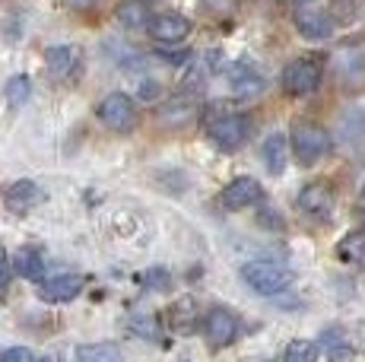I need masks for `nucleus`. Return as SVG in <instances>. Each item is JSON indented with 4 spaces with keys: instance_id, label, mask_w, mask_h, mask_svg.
<instances>
[{
    "instance_id": "obj_1",
    "label": "nucleus",
    "mask_w": 365,
    "mask_h": 362,
    "mask_svg": "<svg viewBox=\"0 0 365 362\" xmlns=\"http://www.w3.org/2000/svg\"><path fill=\"white\" fill-rule=\"evenodd\" d=\"M289 146L299 165H314L331 150V134L318 121H292L289 128Z\"/></svg>"
},
{
    "instance_id": "obj_2",
    "label": "nucleus",
    "mask_w": 365,
    "mask_h": 362,
    "mask_svg": "<svg viewBox=\"0 0 365 362\" xmlns=\"http://www.w3.org/2000/svg\"><path fill=\"white\" fill-rule=\"evenodd\" d=\"M242 280L245 286L251 292H257V296H279V292H286L292 286V274L286 267H279V264L273 261H248L242 264Z\"/></svg>"
},
{
    "instance_id": "obj_3",
    "label": "nucleus",
    "mask_w": 365,
    "mask_h": 362,
    "mask_svg": "<svg viewBox=\"0 0 365 362\" xmlns=\"http://www.w3.org/2000/svg\"><path fill=\"white\" fill-rule=\"evenodd\" d=\"M321 76H324V61L318 58V54H302V58L289 61V64L283 67V89L289 95H312L314 89L321 86Z\"/></svg>"
},
{
    "instance_id": "obj_4",
    "label": "nucleus",
    "mask_w": 365,
    "mask_h": 362,
    "mask_svg": "<svg viewBox=\"0 0 365 362\" xmlns=\"http://www.w3.org/2000/svg\"><path fill=\"white\" fill-rule=\"evenodd\" d=\"M96 115H99V121L108 130H115V134H130L140 121L137 102H133L128 93H108L99 105H96Z\"/></svg>"
},
{
    "instance_id": "obj_5",
    "label": "nucleus",
    "mask_w": 365,
    "mask_h": 362,
    "mask_svg": "<svg viewBox=\"0 0 365 362\" xmlns=\"http://www.w3.org/2000/svg\"><path fill=\"white\" fill-rule=\"evenodd\" d=\"M248 137H251V118L242 115V111H226V115H220L216 121H210V140L226 152L245 146Z\"/></svg>"
},
{
    "instance_id": "obj_6",
    "label": "nucleus",
    "mask_w": 365,
    "mask_h": 362,
    "mask_svg": "<svg viewBox=\"0 0 365 362\" xmlns=\"http://www.w3.org/2000/svg\"><path fill=\"white\" fill-rule=\"evenodd\" d=\"M292 23H296L299 36L308 41H327L336 29L331 13L321 10V6H312V4H299L296 13H292Z\"/></svg>"
},
{
    "instance_id": "obj_7",
    "label": "nucleus",
    "mask_w": 365,
    "mask_h": 362,
    "mask_svg": "<svg viewBox=\"0 0 365 362\" xmlns=\"http://www.w3.org/2000/svg\"><path fill=\"white\" fill-rule=\"evenodd\" d=\"M203 337H207V343L213 346V350H222V346H229L238 337V318H235V311L226 309V305H216V309H210L207 315H203Z\"/></svg>"
},
{
    "instance_id": "obj_8",
    "label": "nucleus",
    "mask_w": 365,
    "mask_h": 362,
    "mask_svg": "<svg viewBox=\"0 0 365 362\" xmlns=\"http://www.w3.org/2000/svg\"><path fill=\"white\" fill-rule=\"evenodd\" d=\"M264 200V187L257 178L251 175H242V178H232L220 194V207L229 213H238V210H248V207L261 204Z\"/></svg>"
},
{
    "instance_id": "obj_9",
    "label": "nucleus",
    "mask_w": 365,
    "mask_h": 362,
    "mask_svg": "<svg viewBox=\"0 0 365 362\" xmlns=\"http://www.w3.org/2000/svg\"><path fill=\"white\" fill-rule=\"evenodd\" d=\"M334 200L336 194L327 181H312L299 191V210L312 219H327L334 213Z\"/></svg>"
},
{
    "instance_id": "obj_10",
    "label": "nucleus",
    "mask_w": 365,
    "mask_h": 362,
    "mask_svg": "<svg viewBox=\"0 0 365 362\" xmlns=\"http://www.w3.org/2000/svg\"><path fill=\"white\" fill-rule=\"evenodd\" d=\"M83 64V51L76 45H48L45 48V67L51 73V80L64 83L70 80Z\"/></svg>"
},
{
    "instance_id": "obj_11",
    "label": "nucleus",
    "mask_w": 365,
    "mask_h": 362,
    "mask_svg": "<svg viewBox=\"0 0 365 362\" xmlns=\"http://www.w3.org/2000/svg\"><path fill=\"white\" fill-rule=\"evenodd\" d=\"M150 32L153 38L159 41V45H178V41L187 38V32H191V19L181 16V13H156V16L150 19Z\"/></svg>"
},
{
    "instance_id": "obj_12",
    "label": "nucleus",
    "mask_w": 365,
    "mask_h": 362,
    "mask_svg": "<svg viewBox=\"0 0 365 362\" xmlns=\"http://www.w3.org/2000/svg\"><path fill=\"white\" fill-rule=\"evenodd\" d=\"M197 115H200L197 95H175V99H168L156 108V121L163 124V128H185V124H191Z\"/></svg>"
},
{
    "instance_id": "obj_13",
    "label": "nucleus",
    "mask_w": 365,
    "mask_h": 362,
    "mask_svg": "<svg viewBox=\"0 0 365 362\" xmlns=\"http://www.w3.org/2000/svg\"><path fill=\"white\" fill-rule=\"evenodd\" d=\"M41 200H45V191L29 178L13 181V185H6V191H4V204L10 213H29L32 207L41 204Z\"/></svg>"
},
{
    "instance_id": "obj_14",
    "label": "nucleus",
    "mask_w": 365,
    "mask_h": 362,
    "mask_svg": "<svg viewBox=\"0 0 365 362\" xmlns=\"http://www.w3.org/2000/svg\"><path fill=\"white\" fill-rule=\"evenodd\" d=\"M83 276L80 274H61V276H51V280H41L38 283V299L45 302H70L83 292Z\"/></svg>"
},
{
    "instance_id": "obj_15",
    "label": "nucleus",
    "mask_w": 365,
    "mask_h": 362,
    "mask_svg": "<svg viewBox=\"0 0 365 362\" xmlns=\"http://www.w3.org/2000/svg\"><path fill=\"white\" fill-rule=\"evenodd\" d=\"M289 137L283 134V130H273V134H267V140L261 146V159H264V169L270 172V175H283L286 169V152H289Z\"/></svg>"
},
{
    "instance_id": "obj_16",
    "label": "nucleus",
    "mask_w": 365,
    "mask_h": 362,
    "mask_svg": "<svg viewBox=\"0 0 365 362\" xmlns=\"http://www.w3.org/2000/svg\"><path fill=\"white\" fill-rule=\"evenodd\" d=\"M229 80H232V93L238 99H251V95H261L264 93V76L255 71L251 64H235L229 67Z\"/></svg>"
},
{
    "instance_id": "obj_17",
    "label": "nucleus",
    "mask_w": 365,
    "mask_h": 362,
    "mask_svg": "<svg viewBox=\"0 0 365 362\" xmlns=\"http://www.w3.org/2000/svg\"><path fill=\"white\" fill-rule=\"evenodd\" d=\"M118 23L124 26V29L130 32H140V29H150V0H124L121 6H118Z\"/></svg>"
},
{
    "instance_id": "obj_18",
    "label": "nucleus",
    "mask_w": 365,
    "mask_h": 362,
    "mask_svg": "<svg viewBox=\"0 0 365 362\" xmlns=\"http://www.w3.org/2000/svg\"><path fill=\"white\" fill-rule=\"evenodd\" d=\"M13 270H16L23 280H38L41 270H45V254L32 245L19 248V252L13 254Z\"/></svg>"
},
{
    "instance_id": "obj_19",
    "label": "nucleus",
    "mask_w": 365,
    "mask_h": 362,
    "mask_svg": "<svg viewBox=\"0 0 365 362\" xmlns=\"http://www.w3.org/2000/svg\"><path fill=\"white\" fill-rule=\"evenodd\" d=\"M336 257L353 267H365V229H353L349 235H343L336 245Z\"/></svg>"
},
{
    "instance_id": "obj_20",
    "label": "nucleus",
    "mask_w": 365,
    "mask_h": 362,
    "mask_svg": "<svg viewBox=\"0 0 365 362\" xmlns=\"http://www.w3.org/2000/svg\"><path fill=\"white\" fill-rule=\"evenodd\" d=\"M76 359L83 362H118L121 359V346L115 343H93V346H80Z\"/></svg>"
},
{
    "instance_id": "obj_21",
    "label": "nucleus",
    "mask_w": 365,
    "mask_h": 362,
    "mask_svg": "<svg viewBox=\"0 0 365 362\" xmlns=\"http://www.w3.org/2000/svg\"><path fill=\"white\" fill-rule=\"evenodd\" d=\"M197 324V305H194V299H178L172 309V327L175 331H191V327Z\"/></svg>"
},
{
    "instance_id": "obj_22",
    "label": "nucleus",
    "mask_w": 365,
    "mask_h": 362,
    "mask_svg": "<svg viewBox=\"0 0 365 362\" xmlns=\"http://www.w3.org/2000/svg\"><path fill=\"white\" fill-rule=\"evenodd\" d=\"M318 353H321V346L312 343V340H292L283 350V359L286 362H312V359H318Z\"/></svg>"
},
{
    "instance_id": "obj_23",
    "label": "nucleus",
    "mask_w": 365,
    "mask_h": 362,
    "mask_svg": "<svg viewBox=\"0 0 365 362\" xmlns=\"http://www.w3.org/2000/svg\"><path fill=\"white\" fill-rule=\"evenodd\" d=\"M29 93H32V80L26 73H19V76H13L10 83H6V102H10L13 108H19L26 99H29Z\"/></svg>"
},
{
    "instance_id": "obj_24",
    "label": "nucleus",
    "mask_w": 365,
    "mask_h": 362,
    "mask_svg": "<svg viewBox=\"0 0 365 362\" xmlns=\"http://www.w3.org/2000/svg\"><path fill=\"white\" fill-rule=\"evenodd\" d=\"M128 327L143 340H156L159 337V324H156V318L153 315H133L128 321Z\"/></svg>"
},
{
    "instance_id": "obj_25",
    "label": "nucleus",
    "mask_w": 365,
    "mask_h": 362,
    "mask_svg": "<svg viewBox=\"0 0 365 362\" xmlns=\"http://www.w3.org/2000/svg\"><path fill=\"white\" fill-rule=\"evenodd\" d=\"M156 58L163 61V64H172V67H185L187 61L194 58V51H187V48H172V45H165V48H156Z\"/></svg>"
},
{
    "instance_id": "obj_26",
    "label": "nucleus",
    "mask_w": 365,
    "mask_h": 362,
    "mask_svg": "<svg viewBox=\"0 0 365 362\" xmlns=\"http://www.w3.org/2000/svg\"><path fill=\"white\" fill-rule=\"evenodd\" d=\"M203 10L207 13H216V16H226V13H232L242 0H200Z\"/></svg>"
},
{
    "instance_id": "obj_27",
    "label": "nucleus",
    "mask_w": 365,
    "mask_h": 362,
    "mask_svg": "<svg viewBox=\"0 0 365 362\" xmlns=\"http://www.w3.org/2000/svg\"><path fill=\"white\" fill-rule=\"evenodd\" d=\"M0 359L4 362H29V359H35V353L29 346H10V350L0 353Z\"/></svg>"
},
{
    "instance_id": "obj_28",
    "label": "nucleus",
    "mask_w": 365,
    "mask_h": 362,
    "mask_svg": "<svg viewBox=\"0 0 365 362\" xmlns=\"http://www.w3.org/2000/svg\"><path fill=\"white\" fill-rule=\"evenodd\" d=\"M143 283H146L150 289H168V283H172V280H168L165 270H146V274H143Z\"/></svg>"
},
{
    "instance_id": "obj_29",
    "label": "nucleus",
    "mask_w": 365,
    "mask_h": 362,
    "mask_svg": "<svg viewBox=\"0 0 365 362\" xmlns=\"http://www.w3.org/2000/svg\"><path fill=\"white\" fill-rule=\"evenodd\" d=\"M10 276H13V270H10V264L0 257V296L6 292V286H10Z\"/></svg>"
},
{
    "instance_id": "obj_30",
    "label": "nucleus",
    "mask_w": 365,
    "mask_h": 362,
    "mask_svg": "<svg viewBox=\"0 0 365 362\" xmlns=\"http://www.w3.org/2000/svg\"><path fill=\"white\" fill-rule=\"evenodd\" d=\"M156 93H159L156 80H143V83H140V99H156Z\"/></svg>"
},
{
    "instance_id": "obj_31",
    "label": "nucleus",
    "mask_w": 365,
    "mask_h": 362,
    "mask_svg": "<svg viewBox=\"0 0 365 362\" xmlns=\"http://www.w3.org/2000/svg\"><path fill=\"white\" fill-rule=\"evenodd\" d=\"M70 4H73V6H76V10H89V6H93V4H96V0H70Z\"/></svg>"
},
{
    "instance_id": "obj_32",
    "label": "nucleus",
    "mask_w": 365,
    "mask_h": 362,
    "mask_svg": "<svg viewBox=\"0 0 365 362\" xmlns=\"http://www.w3.org/2000/svg\"><path fill=\"white\" fill-rule=\"evenodd\" d=\"M296 4H314V0H296Z\"/></svg>"
}]
</instances>
